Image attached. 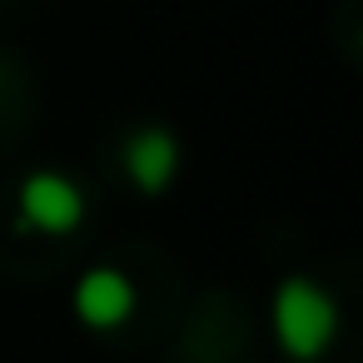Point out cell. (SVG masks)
<instances>
[{"label": "cell", "instance_id": "cell-1", "mask_svg": "<svg viewBox=\"0 0 363 363\" xmlns=\"http://www.w3.org/2000/svg\"><path fill=\"white\" fill-rule=\"evenodd\" d=\"M274 338L289 358L298 363H313L318 353H328V343L338 338V303L328 289H318L313 279H284L274 289Z\"/></svg>", "mask_w": 363, "mask_h": 363}, {"label": "cell", "instance_id": "cell-2", "mask_svg": "<svg viewBox=\"0 0 363 363\" xmlns=\"http://www.w3.org/2000/svg\"><path fill=\"white\" fill-rule=\"evenodd\" d=\"M85 219V194L75 179L55 174V169H35L21 179L16 194V224L21 229H40V234H70Z\"/></svg>", "mask_w": 363, "mask_h": 363}, {"label": "cell", "instance_id": "cell-3", "mask_svg": "<svg viewBox=\"0 0 363 363\" xmlns=\"http://www.w3.org/2000/svg\"><path fill=\"white\" fill-rule=\"evenodd\" d=\"M75 318L85 323V328H95V333H110V328H120L130 313H135V279L130 274H120V269H110V264H100V269H85L80 279H75Z\"/></svg>", "mask_w": 363, "mask_h": 363}, {"label": "cell", "instance_id": "cell-4", "mask_svg": "<svg viewBox=\"0 0 363 363\" xmlns=\"http://www.w3.org/2000/svg\"><path fill=\"white\" fill-rule=\"evenodd\" d=\"M125 174L135 179L140 194H164L179 174V140L164 125H145L125 145Z\"/></svg>", "mask_w": 363, "mask_h": 363}]
</instances>
